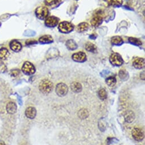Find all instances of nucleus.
<instances>
[{
	"instance_id": "nucleus-1",
	"label": "nucleus",
	"mask_w": 145,
	"mask_h": 145,
	"mask_svg": "<svg viewBox=\"0 0 145 145\" xmlns=\"http://www.w3.org/2000/svg\"><path fill=\"white\" fill-rule=\"evenodd\" d=\"M39 89L44 94H48L53 89V84L48 80L44 79L40 82Z\"/></svg>"
},
{
	"instance_id": "nucleus-2",
	"label": "nucleus",
	"mask_w": 145,
	"mask_h": 145,
	"mask_svg": "<svg viewBox=\"0 0 145 145\" xmlns=\"http://www.w3.org/2000/svg\"><path fill=\"white\" fill-rule=\"evenodd\" d=\"M58 28L60 32L63 33H68L74 30V26L70 22L64 21L59 24Z\"/></svg>"
},
{
	"instance_id": "nucleus-3",
	"label": "nucleus",
	"mask_w": 145,
	"mask_h": 145,
	"mask_svg": "<svg viewBox=\"0 0 145 145\" xmlns=\"http://www.w3.org/2000/svg\"><path fill=\"white\" fill-rule=\"evenodd\" d=\"M55 92L59 97H64L68 92V88L66 84L60 83L56 85Z\"/></svg>"
},
{
	"instance_id": "nucleus-4",
	"label": "nucleus",
	"mask_w": 145,
	"mask_h": 145,
	"mask_svg": "<svg viewBox=\"0 0 145 145\" xmlns=\"http://www.w3.org/2000/svg\"><path fill=\"white\" fill-rule=\"evenodd\" d=\"M22 70L24 72V73L30 76L34 74L35 72V69L34 66L30 62H25L22 66Z\"/></svg>"
},
{
	"instance_id": "nucleus-5",
	"label": "nucleus",
	"mask_w": 145,
	"mask_h": 145,
	"mask_svg": "<svg viewBox=\"0 0 145 145\" xmlns=\"http://www.w3.org/2000/svg\"><path fill=\"white\" fill-rule=\"evenodd\" d=\"M109 61L112 65L116 66H120L123 63L122 57L118 53H113L110 56Z\"/></svg>"
},
{
	"instance_id": "nucleus-6",
	"label": "nucleus",
	"mask_w": 145,
	"mask_h": 145,
	"mask_svg": "<svg viewBox=\"0 0 145 145\" xmlns=\"http://www.w3.org/2000/svg\"><path fill=\"white\" fill-rule=\"evenodd\" d=\"M35 14L39 19L44 20L48 17V11L44 7H39L35 10Z\"/></svg>"
},
{
	"instance_id": "nucleus-7",
	"label": "nucleus",
	"mask_w": 145,
	"mask_h": 145,
	"mask_svg": "<svg viewBox=\"0 0 145 145\" xmlns=\"http://www.w3.org/2000/svg\"><path fill=\"white\" fill-rule=\"evenodd\" d=\"M103 17L102 15L101 12L97 13L93 17V18L91 21V25L94 27H98L99 26L101 23L103 22Z\"/></svg>"
},
{
	"instance_id": "nucleus-8",
	"label": "nucleus",
	"mask_w": 145,
	"mask_h": 145,
	"mask_svg": "<svg viewBox=\"0 0 145 145\" xmlns=\"http://www.w3.org/2000/svg\"><path fill=\"white\" fill-rule=\"evenodd\" d=\"M132 136L133 138L138 142H140L143 139L144 135L141 129L135 127L132 130Z\"/></svg>"
},
{
	"instance_id": "nucleus-9",
	"label": "nucleus",
	"mask_w": 145,
	"mask_h": 145,
	"mask_svg": "<svg viewBox=\"0 0 145 145\" xmlns=\"http://www.w3.org/2000/svg\"><path fill=\"white\" fill-rule=\"evenodd\" d=\"M59 21V20L56 17H54V16L48 17L46 18L45 25L49 28H54L57 25Z\"/></svg>"
},
{
	"instance_id": "nucleus-10",
	"label": "nucleus",
	"mask_w": 145,
	"mask_h": 145,
	"mask_svg": "<svg viewBox=\"0 0 145 145\" xmlns=\"http://www.w3.org/2000/svg\"><path fill=\"white\" fill-rule=\"evenodd\" d=\"M72 58L74 61L78 62H83L86 61V54L82 51L78 52L74 54L72 56Z\"/></svg>"
},
{
	"instance_id": "nucleus-11",
	"label": "nucleus",
	"mask_w": 145,
	"mask_h": 145,
	"mask_svg": "<svg viewBox=\"0 0 145 145\" xmlns=\"http://www.w3.org/2000/svg\"><path fill=\"white\" fill-rule=\"evenodd\" d=\"M25 115L29 119H34L37 115V110L34 107H29L25 110Z\"/></svg>"
},
{
	"instance_id": "nucleus-12",
	"label": "nucleus",
	"mask_w": 145,
	"mask_h": 145,
	"mask_svg": "<svg viewBox=\"0 0 145 145\" xmlns=\"http://www.w3.org/2000/svg\"><path fill=\"white\" fill-rule=\"evenodd\" d=\"M133 65L135 69H143L145 65L144 59L142 58H137L133 61Z\"/></svg>"
},
{
	"instance_id": "nucleus-13",
	"label": "nucleus",
	"mask_w": 145,
	"mask_h": 145,
	"mask_svg": "<svg viewBox=\"0 0 145 145\" xmlns=\"http://www.w3.org/2000/svg\"><path fill=\"white\" fill-rule=\"evenodd\" d=\"M7 112L10 114H14L17 112V106L14 102H9L6 107Z\"/></svg>"
},
{
	"instance_id": "nucleus-14",
	"label": "nucleus",
	"mask_w": 145,
	"mask_h": 145,
	"mask_svg": "<svg viewBox=\"0 0 145 145\" xmlns=\"http://www.w3.org/2000/svg\"><path fill=\"white\" fill-rule=\"evenodd\" d=\"M10 47L11 50L15 52L20 51L22 49V45L20 42L16 40H13L10 43Z\"/></svg>"
},
{
	"instance_id": "nucleus-15",
	"label": "nucleus",
	"mask_w": 145,
	"mask_h": 145,
	"mask_svg": "<svg viewBox=\"0 0 145 145\" xmlns=\"http://www.w3.org/2000/svg\"><path fill=\"white\" fill-rule=\"evenodd\" d=\"M70 88L71 90L75 92V93H80L82 92V85H81V84H80L79 82H74L71 83V85H70Z\"/></svg>"
},
{
	"instance_id": "nucleus-16",
	"label": "nucleus",
	"mask_w": 145,
	"mask_h": 145,
	"mask_svg": "<svg viewBox=\"0 0 145 145\" xmlns=\"http://www.w3.org/2000/svg\"><path fill=\"white\" fill-rule=\"evenodd\" d=\"M125 120L127 123H131L135 119V114L131 110L127 111L124 114Z\"/></svg>"
},
{
	"instance_id": "nucleus-17",
	"label": "nucleus",
	"mask_w": 145,
	"mask_h": 145,
	"mask_svg": "<svg viewBox=\"0 0 145 145\" xmlns=\"http://www.w3.org/2000/svg\"><path fill=\"white\" fill-rule=\"evenodd\" d=\"M65 45L68 49L70 50H75L78 48L77 44L73 40H68L65 43Z\"/></svg>"
},
{
	"instance_id": "nucleus-18",
	"label": "nucleus",
	"mask_w": 145,
	"mask_h": 145,
	"mask_svg": "<svg viewBox=\"0 0 145 145\" xmlns=\"http://www.w3.org/2000/svg\"><path fill=\"white\" fill-rule=\"evenodd\" d=\"M39 41L42 44H50L53 42V38L50 35H44L39 39Z\"/></svg>"
},
{
	"instance_id": "nucleus-19",
	"label": "nucleus",
	"mask_w": 145,
	"mask_h": 145,
	"mask_svg": "<svg viewBox=\"0 0 145 145\" xmlns=\"http://www.w3.org/2000/svg\"><path fill=\"white\" fill-rule=\"evenodd\" d=\"M111 43L113 45L120 46L123 43V40H122V39L121 37H120V36H114V37H113L111 38Z\"/></svg>"
},
{
	"instance_id": "nucleus-20",
	"label": "nucleus",
	"mask_w": 145,
	"mask_h": 145,
	"mask_svg": "<svg viewBox=\"0 0 145 145\" xmlns=\"http://www.w3.org/2000/svg\"><path fill=\"white\" fill-rule=\"evenodd\" d=\"M85 48L87 51L92 53H95L97 50V47L96 45L90 42H88L86 44Z\"/></svg>"
},
{
	"instance_id": "nucleus-21",
	"label": "nucleus",
	"mask_w": 145,
	"mask_h": 145,
	"mask_svg": "<svg viewBox=\"0 0 145 145\" xmlns=\"http://www.w3.org/2000/svg\"><path fill=\"white\" fill-rule=\"evenodd\" d=\"M9 52L7 49L3 47L0 49V59H5L9 57Z\"/></svg>"
},
{
	"instance_id": "nucleus-22",
	"label": "nucleus",
	"mask_w": 145,
	"mask_h": 145,
	"mask_svg": "<svg viewBox=\"0 0 145 145\" xmlns=\"http://www.w3.org/2000/svg\"><path fill=\"white\" fill-rule=\"evenodd\" d=\"M89 24L86 22H82L79 24L78 26V30L79 32H84L89 29Z\"/></svg>"
},
{
	"instance_id": "nucleus-23",
	"label": "nucleus",
	"mask_w": 145,
	"mask_h": 145,
	"mask_svg": "<svg viewBox=\"0 0 145 145\" xmlns=\"http://www.w3.org/2000/svg\"><path fill=\"white\" fill-rule=\"evenodd\" d=\"M89 115L88 111L86 109H82L78 112V116L81 119H86Z\"/></svg>"
},
{
	"instance_id": "nucleus-24",
	"label": "nucleus",
	"mask_w": 145,
	"mask_h": 145,
	"mask_svg": "<svg viewBox=\"0 0 145 145\" xmlns=\"http://www.w3.org/2000/svg\"><path fill=\"white\" fill-rule=\"evenodd\" d=\"M106 84L109 86H110V87H113L116 84V79L115 77H108L107 78H106Z\"/></svg>"
},
{
	"instance_id": "nucleus-25",
	"label": "nucleus",
	"mask_w": 145,
	"mask_h": 145,
	"mask_svg": "<svg viewBox=\"0 0 145 145\" xmlns=\"http://www.w3.org/2000/svg\"><path fill=\"white\" fill-rule=\"evenodd\" d=\"M119 77L122 80H126L129 78L128 72L125 70H121L119 71Z\"/></svg>"
},
{
	"instance_id": "nucleus-26",
	"label": "nucleus",
	"mask_w": 145,
	"mask_h": 145,
	"mask_svg": "<svg viewBox=\"0 0 145 145\" xmlns=\"http://www.w3.org/2000/svg\"><path fill=\"white\" fill-rule=\"evenodd\" d=\"M98 96L100 98V99L102 100H105V99H106L107 96H108V94L107 92L106 91L105 89H101L98 93Z\"/></svg>"
},
{
	"instance_id": "nucleus-27",
	"label": "nucleus",
	"mask_w": 145,
	"mask_h": 145,
	"mask_svg": "<svg viewBox=\"0 0 145 145\" xmlns=\"http://www.w3.org/2000/svg\"><path fill=\"white\" fill-rule=\"evenodd\" d=\"M129 41L133 45L135 46H140L142 45V42L138 38H134V37H130L129 38Z\"/></svg>"
},
{
	"instance_id": "nucleus-28",
	"label": "nucleus",
	"mask_w": 145,
	"mask_h": 145,
	"mask_svg": "<svg viewBox=\"0 0 145 145\" xmlns=\"http://www.w3.org/2000/svg\"><path fill=\"white\" fill-rule=\"evenodd\" d=\"M109 5L112 6H120L122 4V0H106Z\"/></svg>"
},
{
	"instance_id": "nucleus-29",
	"label": "nucleus",
	"mask_w": 145,
	"mask_h": 145,
	"mask_svg": "<svg viewBox=\"0 0 145 145\" xmlns=\"http://www.w3.org/2000/svg\"><path fill=\"white\" fill-rule=\"evenodd\" d=\"M44 3L48 6H52L56 5L58 3V0H45Z\"/></svg>"
},
{
	"instance_id": "nucleus-30",
	"label": "nucleus",
	"mask_w": 145,
	"mask_h": 145,
	"mask_svg": "<svg viewBox=\"0 0 145 145\" xmlns=\"http://www.w3.org/2000/svg\"><path fill=\"white\" fill-rule=\"evenodd\" d=\"M20 74V70L18 69H15V70H13L11 71V74L12 76L13 77H16L17 76L18 74Z\"/></svg>"
},
{
	"instance_id": "nucleus-31",
	"label": "nucleus",
	"mask_w": 145,
	"mask_h": 145,
	"mask_svg": "<svg viewBox=\"0 0 145 145\" xmlns=\"http://www.w3.org/2000/svg\"><path fill=\"white\" fill-rule=\"evenodd\" d=\"M0 145H6L5 143L4 142V141L2 140H0Z\"/></svg>"
},
{
	"instance_id": "nucleus-32",
	"label": "nucleus",
	"mask_w": 145,
	"mask_h": 145,
	"mask_svg": "<svg viewBox=\"0 0 145 145\" xmlns=\"http://www.w3.org/2000/svg\"><path fill=\"white\" fill-rule=\"evenodd\" d=\"M23 145H26V144H23Z\"/></svg>"
}]
</instances>
